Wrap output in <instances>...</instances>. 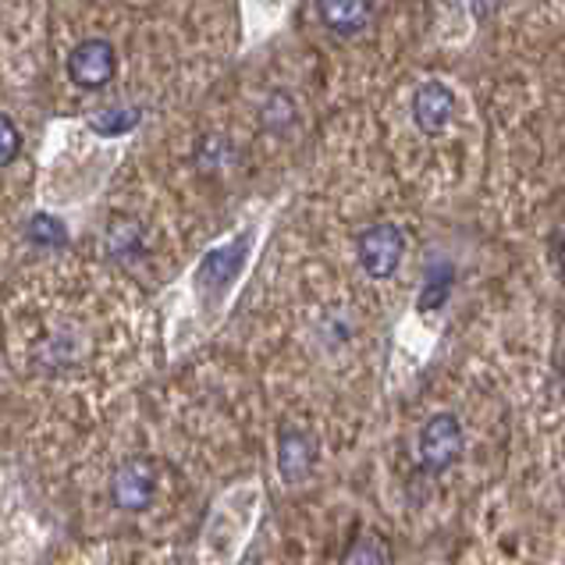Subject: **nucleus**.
<instances>
[{"label":"nucleus","mask_w":565,"mask_h":565,"mask_svg":"<svg viewBox=\"0 0 565 565\" xmlns=\"http://www.w3.org/2000/svg\"><path fill=\"white\" fill-rule=\"evenodd\" d=\"M448 292H451V267L448 264H434L427 270L424 288H419L416 306H419V310H441V306L448 302Z\"/></svg>","instance_id":"9"},{"label":"nucleus","mask_w":565,"mask_h":565,"mask_svg":"<svg viewBox=\"0 0 565 565\" xmlns=\"http://www.w3.org/2000/svg\"><path fill=\"white\" fill-rule=\"evenodd\" d=\"M0 136H4V153H0V164L11 168V164H14V157H19L22 136H19V128H14V121H11L8 115L0 118Z\"/></svg>","instance_id":"13"},{"label":"nucleus","mask_w":565,"mask_h":565,"mask_svg":"<svg viewBox=\"0 0 565 565\" xmlns=\"http://www.w3.org/2000/svg\"><path fill=\"white\" fill-rule=\"evenodd\" d=\"M451 115H456V96L445 83H424L413 96V121L419 132L427 136H441Z\"/></svg>","instance_id":"6"},{"label":"nucleus","mask_w":565,"mask_h":565,"mask_svg":"<svg viewBox=\"0 0 565 565\" xmlns=\"http://www.w3.org/2000/svg\"><path fill=\"white\" fill-rule=\"evenodd\" d=\"M29 242H36V246L43 249H61L64 242H68V232H64V224L51 214H36L29 221V228H25Z\"/></svg>","instance_id":"10"},{"label":"nucleus","mask_w":565,"mask_h":565,"mask_svg":"<svg viewBox=\"0 0 565 565\" xmlns=\"http://www.w3.org/2000/svg\"><path fill=\"white\" fill-rule=\"evenodd\" d=\"M139 121H142L139 107H104V110H96V115H89V128L96 136H107V139L132 132Z\"/></svg>","instance_id":"8"},{"label":"nucleus","mask_w":565,"mask_h":565,"mask_svg":"<svg viewBox=\"0 0 565 565\" xmlns=\"http://www.w3.org/2000/svg\"><path fill=\"white\" fill-rule=\"evenodd\" d=\"M115 75V46L107 40H83L68 57V78L83 89H100Z\"/></svg>","instance_id":"4"},{"label":"nucleus","mask_w":565,"mask_h":565,"mask_svg":"<svg viewBox=\"0 0 565 565\" xmlns=\"http://www.w3.org/2000/svg\"><path fill=\"white\" fill-rule=\"evenodd\" d=\"M107 249L115 256H121V260H132V256L142 249L139 246V228H115L107 238Z\"/></svg>","instance_id":"12"},{"label":"nucleus","mask_w":565,"mask_h":565,"mask_svg":"<svg viewBox=\"0 0 565 565\" xmlns=\"http://www.w3.org/2000/svg\"><path fill=\"white\" fill-rule=\"evenodd\" d=\"M402 256H406V235H402L395 224H374V228H366L360 235V264L370 278H392L398 270Z\"/></svg>","instance_id":"3"},{"label":"nucleus","mask_w":565,"mask_h":565,"mask_svg":"<svg viewBox=\"0 0 565 565\" xmlns=\"http://www.w3.org/2000/svg\"><path fill=\"white\" fill-rule=\"evenodd\" d=\"M558 270H562V278H565V232L558 238Z\"/></svg>","instance_id":"14"},{"label":"nucleus","mask_w":565,"mask_h":565,"mask_svg":"<svg viewBox=\"0 0 565 565\" xmlns=\"http://www.w3.org/2000/svg\"><path fill=\"white\" fill-rule=\"evenodd\" d=\"M157 466L150 459H125L110 477V502L125 512H142L157 498Z\"/></svg>","instance_id":"2"},{"label":"nucleus","mask_w":565,"mask_h":565,"mask_svg":"<svg viewBox=\"0 0 565 565\" xmlns=\"http://www.w3.org/2000/svg\"><path fill=\"white\" fill-rule=\"evenodd\" d=\"M466 434L456 413H434L419 430V466L427 473H445L462 459Z\"/></svg>","instance_id":"1"},{"label":"nucleus","mask_w":565,"mask_h":565,"mask_svg":"<svg viewBox=\"0 0 565 565\" xmlns=\"http://www.w3.org/2000/svg\"><path fill=\"white\" fill-rule=\"evenodd\" d=\"M317 14L338 36H356L370 22V0H317Z\"/></svg>","instance_id":"7"},{"label":"nucleus","mask_w":565,"mask_h":565,"mask_svg":"<svg viewBox=\"0 0 565 565\" xmlns=\"http://www.w3.org/2000/svg\"><path fill=\"white\" fill-rule=\"evenodd\" d=\"M342 565H387V547L381 537H360L349 544V552L342 555Z\"/></svg>","instance_id":"11"},{"label":"nucleus","mask_w":565,"mask_h":565,"mask_svg":"<svg viewBox=\"0 0 565 565\" xmlns=\"http://www.w3.org/2000/svg\"><path fill=\"white\" fill-rule=\"evenodd\" d=\"M317 466V438L302 427H285L278 434V470L285 483H302Z\"/></svg>","instance_id":"5"}]
</instances>
